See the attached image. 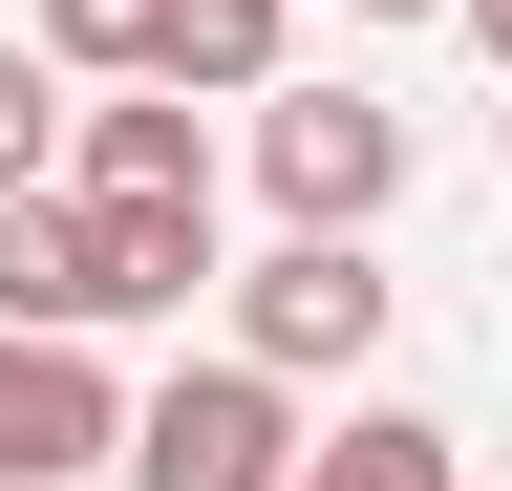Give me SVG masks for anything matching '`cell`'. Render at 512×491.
Listing matches in <instances>:
<instances>
[{"label":"cell","instance_id":"10","mask_svg":"<svg viewBox=\"0 0 512 491\" xmlns=\"http://www.w3.org/2000/svg\"><path fill=\"white\" fill-rule=\"evenodd\" d=\"M64 43H0V193H64Z\"/></svg>","mask_w":512,"mask_h":491},{"label":"cell","instance_id":"12","mask_svg":"<svg viewBox=\"0 0 512 491\" xmlns=\"http://www.w3.org/2000/svg\"><path fill=\"white\" fill-rule=\"evenodd\" d=\"M448 22H470V43H491V65H512V0H448Z\"/></svg>","mask_w":512,"mask_h":491},{"label":"cell","instance_id":"5","mask_svg":"<svg viewBox=\"0 0 512 491\" xmlns=\"http://www.w3.org/2000/svg\"><path fill=\"white\" fill-rule=\"evenodd\" d=\"M86 257H107V321H192L214 299V214L192 193H86Z\"/></svg>","mask_w":512,"mask_h":491},{"label":"cell","instance_id":"4","mask_svg":"<svg viewBox=\"0 0 512 491\" xmlns=\"http://www.w3.org/2000/svg\"><path fill=\"white\" fill-rule=\"evenodd\" d=\"M235 342L278 363V385H320V363H363V342H384V278H363V235H278V257L235 278Z\"/></svg>","mask_w":512,"mask_h":491},{"label":"cell","instance_id":"9","mask_svg":"<svg viewBox=\"0 0 512 491\" xmlns=\"http://www.w3.org/2000/svg\"><path fill=\"white\" fill-rule=\"evenodd\" d=\"M299 491H470V470H448L427 406H363V427H320V449H299Z\"/></svg>","mask_w":512,"mask_h":491},{"label":"cell","instance_id":"13","mask_svg":"<svg viewBox=\"0 0 512 491\" xmlns=\"http://www.w3.org/2000/svg\"><path fill=\"white\" fill-rule=\"evenodd\" d=\"M363 22H448V0H363Z\"/></svg>","mask_w":512,"mask_h":491},{"label":"cell","instance_id":"7","mask_svg":"<svg viewBox=\"0 0 512 491\" xmlns=\"http://www.w3.org/2000/svg\"><path fill=\"white\" fill-rule=\"evenodd\" d=\"M0 321H64V342H107V257H86V193H0Z\"/></svg>","mask_w":512,"mask_h":491},{"label":"cell","instance_id":"1","mask_svg":"<svg viewBox=\"0 0 512 491\" xmlns=\"http://www.w3.org/2000/svg\"><path fill=\"white\" fill-rule=\"evenodd\" d=\"M128 491H299V406H278V363H171L150 406H128Z\"/></svg>","mask_w":512,"mask_h":491},{"label":"cell","instance_id":"3","mask_svg":"<svg viewBox=\"0 0 512 491\" xmlns=\"http://www.w3.org/2000/svg\"><path fill=\"white\" fill-rule=\"evenodd\" d=\"M86 470H128V385L64 321H0V491H86Z\"/></svg>","mask_w":512,"mask_h":491},{"label":"cell","instance_id":"6","mask_svg":"<svg viewBox=\"0 0 512 491\" xmlns=\"http://www.w3.org/2000/svg\"><path fill=\"white\" fill-rule=\"evenodd\" d=\"M64 193H192V214H214V129H192V86H128V107H86Z\"/></svg>","mask_w":512,"mask_h":491},{"label":"cell","instance_id":"2","mask_svg":"<svg viewBox=\"0 0 512 491\" xmlns=\"http://www.w3.org/2000/svg\"><path fill=\"white\" fill-rule=\"evenodd\" d=\"M256 193H278L299 235H384V193H406V107H384V86H256Z\"/></svg>","mask_w":512,"mask_h":491},{"label":"cell","instance_id":"8","mask_svg":"<svg viewBox=\"0 0 512 491\" xmlns=\"http://www.w3.org/2000/svg\"><path fill=\"white\" fill-rule=\"evenodd\" d=\"M150 86H214V107H256V86H278V0H171Z\"/></svg>","mask_w":512,"mask_h":491},{"label":"cell","instance_id":"11","mask_svg":"<svg viewBox=\"0 0 512 491\" xmlns=\"http://www.w3.org/2000/svg\"><path fill=\"white\" fill-rule=\"evenodd\" d=\"M43 43H64V65H107V86H150V43H171V0H43Z\"/></svg>","mask_w":512,"mask_h":491}]
</instances>
